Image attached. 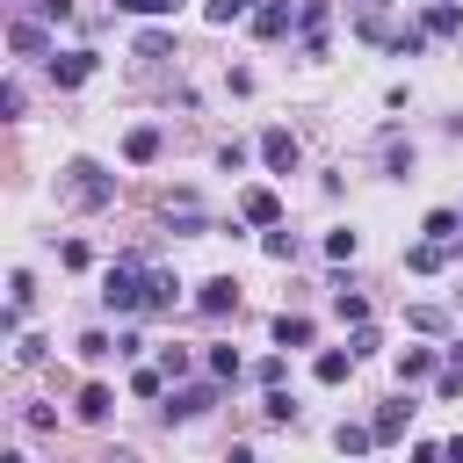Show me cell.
Instances as JSON below:
<instances>
[{"instance_id": "6da1fadb", "label": "cell", "mask_w": 463, "mask_h": 463, "mask_svg": "<svg viewBox=\"0 0 463 463\" xmlns=\"http://www.w3.org/2000/svg\"><path fill=\"white\" fill-rule=\"evenodd\" d=\"M101 304H109V311H152V275H145L137 260L109 268V282H101Z\"/></svg>"}, {"instance_id": "7a4b0ae2", "label": "cell", "mask_w": 463, "mask_h": 463, "mask_svg": "<svg viewBox=\"0 0 463 463\" xmlns=\"http://www.w3.org/2000/svg\"><path fill=\"white\" fill-rule=\"evenodd\" d=\"M109 195H116V181H109L94 159H80V166H72V203H80V210H101Z\"/></svg>"}, {"instance_id": "3957f363", "label": "cell", "mask_w": 463, "mask_h": 463, "mask_svg": "<svg viewBox=\"0 0 463 463\" xmlns=\"http://www.w3.org/2000/svg\"><path fill=\"white\" fill-rule=\"evenodd\" d=\"M87 72H94V51H65V58H51V80H58V87H80Z\"/></svg>"}, {"instance_id": "277c9868", "label": "cell", "mask_w": 463, "mask_h": 463, "mask_svg": "<svg viewBox=\"0 0 463 463\" xmlns=\"http://www.w3.org/2000/svg\"><path fill=\"white\" fill-rule=\"evenodd\" d=\"M260 159L289 174V166H297V137H289V130H268V137H260Z\"/></svg>"}, {"instance_id": "5b68a950", "label": "cell", "mask_w": 463, "mask_h": 463, "mask_svg": "<svg viewBox=\"0 0 463 463\" xmlns=\"http://www.w3.org/2000/svg\"><path fill=\"white\" fill-rule=\"evenodd\" d=\"M195 304L217 318V311H232V304H239V282H232V275H217V282H203V297H195Z\"/></svg>"}, {"instance_id": "8992f818", "label": "cell", "mask_w": 463, "mask_h": 463, "mask_svg": "<svg viewBox=\"0 0 463 463\" xmlns=\"http://www.w3.org/2000/svg\"><path fill=\"white\" fill-rule=\"evenodd\" d=\"M239 210H246V224H275V217H282V203H275L268 188H246V203H239Z\"/></svg>"}, {"instance_id": "52a82bcc", "label": "cell", "mask_w": 463, "mask_h": 463, "mask_svg": "<svg viewBox=\"0 0 463 463\" xmlns=\"http://www.w3.org/2000/svg\"><path fill=\"white\" fill-rule=\"evenodd\" d=\"M441 260H449V246H441V239H427V246H412V253H405V268H412V275H434Z\"/></svg>"}, {"instance_id": "ba28073f", "label": "cell", "mask_w": 463, "mask_h": 463, "mask_svg": "<svg viewBox=\"0 0 463 463\" xmlns=\"http://www.w3.org/2000/svg\"><path fill=\"white\" fill-rule=\"evenodd\" d=\"M210 405H217V391H210V383H195V391H181V398H174V412H181V420H195V412H210Z\"/></svg>"}, {"instance_id": "9c48e42d", "label": "cell", "mask_w": 463, "mask_h": 463, "mask_svg": "<svg viewBox=\"0 0 463 463\" xmlns=\"http://www.w3.org/2000/svg\"><path fill=\"white\" fill-rule=\"evenodd\" d=\"M405 420H412V405H383V412H376V441H398Z\"/></svg>"}, {"instance_id": "30bf717a", "label": "cell", "mask_w": 463, "mask_h": 463, "mask_svg": "<svg viewBox=\"0 0 463 463\" xmlns=\"http://www.w3.org/2000/svg\"><path fill=\"white\" fill-rule=\"evenodd\" d=\"M275 340H282V347H304V340H311V318H289V311H282V318H275Z\"/></svg>"}, {"instance_id": "8fae6325", "label": "cell", "mask_w": 463, "mask_h": 463, "mask_svg": "<svg viewBox=\"0 0 463 463\" xmlns=\"http://www.w3.org/2000/svg\"><path fill=\"white\" fill-rule=\"evenodd\" d=\"M456 232H463V217H456V210H434V217H427V239H441V246H449Z\"/></svg>"}, {"instance_id": "7c38bea8", "label": "cell", "mask_w": 463, "mask_h": 463, "mask_svg": "<svg viewBox=\"0 0 463 463\" xmlns=\"http://www.w3.org/2000/svg\"><path fill=\"white\" fill-rule=\"evenodd\" d=\"M347 369H354V347H347V354H318V383H340Z\"/></svg>"}, {"instance_id": "4fadbf2b", "label": "cell", "mask_w": 463, "mask_h": 463, "mask_svg": "<svg viewBox=\"0 0 463 463\" xmlns=\"http://www.w3.org/2000/svg\"><path fill=\"white\" fill-rule=\"evenodd\" d=\"M398 376H405V383H420V376H434V354H427V347H412V354L398 362Z\"/></svg>"}, {"instance_id": "5bb4252c", "label": "cell", "mask_w": 463, "mask_h": 463, "mask_svg": "<svg viewBox=\"0 0 463 463\" xmlns=\"http://www.w3.org/2000/svg\"><path fill=\"white\" fill-rule=\"evenodd\" d=\"M246 7H253V0H210V7H203V14H210V22H217V29H232V22H239V14H246Z\"/></svg>"}, {"instance_id": "9a60e30c", "label": "cell", "mask_w": 463, "mask_h": 463, "mask_svg": "<svg viewBox=\"0 0 463 463\" xmlns=\"http://www.w3.org/2000/svg\"><path fill=\"white\" fill-rule=\"evenodd\" d=\"M253 29H260V36H282V29H289V7H260Z\"/></svg>"}, {"instance_id": "2e32d148", "label": "cell", "mask_w": 463, "mask_h": 463, "mask_svg": "<svg viewBox=\"0 0 463 463\" xmlns=\"http://www.w3.org/2000/svg\"><path fill=\"white\" fill-rule=\"evenodd\" d=\"M123 152H130V159H152V152H159V130H130Z\"/></svg>"}, {"instance_id": "e0dca14e", "label": "cell", "mask_w": 463, "mask_h": 463, "mask_svg": "<svg viewBox=\"0 0 463 463\" xmlns=\"http://www.w3.org/2000/svg\"><path fill=\"white\" fill-rule=\"evenodd\" d=\"M101 412H109V391L87 383V391H80V420H101Z\"/></svg>"}, {"instance_id": "ac0fdd59", "label": "cell", "mask_w": 463, "mask_h": 463, "mask_svg": "<svg viewBox=\"0 0 463 463\" xmlns=\"http://www.w3.org/2000/svg\"><path fill=\"white\" fill-rule=\"evenodd\" d=\"M333 441H340V449H347V456H362V449H369V441H376V427H340V434H333Z\"/></svg>"}, {"instance_id": "d6986e66", "label": "cell", "mask_w": 463, "mask_h": 463, "mask_svg": "<svg viewBox=\"0 0 463 463\" xmlns=\"http://www.w3.org/2000/svg\"><path fill=\"white\" fill-rule=\"evenodd\" d=\"M427 29H441V36H456V29H463V14H456V7H449V0H441V7H434V14H427Z\"/></svg>"}, {"instance_id": "ffe728a7", "label": "cell", "mask_w": 463, "mask_h": 463, "mask_svg": "<svg viewBox=\"0 0 463 463\" xmlns=\"http://www.w3.org/2000/svg\"><path fill=\"white\" fill-rule=\"evenodd\" d=\"M14 51H22V58L43 51V29H36V22H14Z\"/></svg>"}, {"instance_id": "44dd1931", "label": "cell", "mask_w": 463, "mask_h": 463, "mask_svg": "<svg viewBox=\"0 0 463 463\" xmlns=\"http://www.w3.org/2000/svg\"><path fill=\"white\" fill-rule=\"evenodd\" d=\"M137 51H145V58H166V51H174V36H166V29H145V36H137Z\"/></svg>"}, {"instance_id": "7402d4cb", "label": "cell", "mask_w": 463, "mask_h": 463, "mask_svg": "<svg viewBox=\"0 0 463 463\" xmlns=\"http://www.w3.org/2000/svg\"><path fill=\"white\" fill-rule=\"evenodd\" d=\"M116 7H123V14H174L181 0H116Z\"/></svg>"}, {"instance_id": "603a6c76", "label": "cell", "mask_w": 463, "mask_h": 463, "mask_svg": "<svg viewBox=\"0 0 463 463\" xmlns=\"http://www.w3.org/2000/svg\"><path fill=\"white\" fill-rule=\"evenodd\" d=\"M260 246H268V260H289V253H297V239H289V232H268Z\"/></svg>"}, {"instance_id": "cb8c5ba5", "label": "cell", "mask_w": 463, "mask_h": 463, "mask_svg": "<svg viewBox=\"0 0 463 463\" xmlns=\"http://www.w3.org/2000/svg\"><path fill=\"white\" fill-rule=\"evenodd\" d=\"M333 304H340V318H354V326H362V318H369V304H362V297H354V289H340V297H333Z\"/></svg>"}, {"instance_id": "d4e9b609", "label": "cell", "mask_w": 463, "mask_h": 463, "mask_svg": "<svg viewBox=\"0 0 463 463\" xmlns=\"http://www.w3.org/2000/svg\"><path fill=\"white\" fill-rule=\"evenodd\" d=\"M210 376H239V354L232 347H210Z\"/></svg>"}, {"instance_id": "484cf974", "label": "cell", "mask_w": 463, "mask_h": 463, "mask_svg": "<svg viewBox=\"0 0 463 463\" xmlns=\"http://www.w3.org/2000/svg\"><path fill=\"white\" fill-rule=\"evenodd\" d=\"M449 456H463V434H456V441H449Z\"/></svg>"}]
</instances>
